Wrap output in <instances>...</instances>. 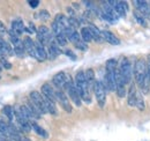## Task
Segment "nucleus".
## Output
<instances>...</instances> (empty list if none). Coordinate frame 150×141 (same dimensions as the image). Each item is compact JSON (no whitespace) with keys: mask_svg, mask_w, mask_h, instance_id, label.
Returning <instances> with one entry per match:
<instances>
[{"mask_svg":"<svg viewBox=\"0 0 150 141\" xmlns=\"http://www.w3.org/2000/svg\"><path fill=\"white\" fill-rule=\"evenodd\" d=\"M134 78H135V82L139 86V88L141 89L143 93H148L150 85V79L148 75V70H147V63L144 59H139L136 60L135 65H134Z\"/></svg>","mask_w":150,"mask_h":141,"instance_id":"f257e3e1","label":"nucleus"},{"mask_svg":"<svg viewBox=\"0 0 150 141\" xmlns=\"http://www.w3.org/2000/svg\"><path fill=\"white\" fill-rule=\"evenodd\" d=\"M75 86L80 93L81 100L86 103H90L91 102V97H90V88L88 86V82L86 80V73L80 70L76 73L75 75Z\"/></svg>","mask_w":150,"mask_h":141,"instance_id":"f03ea898","label":"nucleus"},{"mask_svg":"<svg viewBox=\"0 0 150 141\" xmlns=\"http://www.w3.org/2000/svg\"><path fill=\"white\" fill-rule=\"evenodd\" d=\"M117 70H118L117 60L109 59L106 63V73L104 75V80L102 81L105 89L109 91L115 90V72H117Z\"/></svg>","mask_w":150,"mask_h":141,"instance_id":"7ed1b4c3","label":"nucleus"},{"mask_svg":"<svg viewBox=\"0 0 150 141\" xmlns=\"http://www.w3.org/2000/svg\"><path fill=\"white\" fill-rule=\"evenodd\" d=\"M29 100H30V102L34 105L36 106V109L40 112V115L47 113V109H46V104H45V98H44V96L40 93H38L36 90L31 91L30 95H29Z\"/></svg>","mask_w":150,"mask_h":141,"instance_id":"20e7f679","label":"nucleus"},{"mask_svg":"<svg viewBox=\"0 0 150 141\" xmlns=\"http://www.w3.org/2000/svg\"><path fill=\"white\" fill-rule=\"evenodd\" d=\"M94 93L98 106L99 108H104L105 102H106V89H105L102 81H96L94 87Z\"/></svg>","mask_w":150,"mask_h":141,"instance_id":"39448f33","label":"nucleus"},{"mask_svg":"<svg viewBox=\"0 0 150 141\" xmlns=\"http://www.w3.org/2000/svg\"><path fill=\"white\" fill-rule=\"evenodd\" d=\"M119 72H120L121 76H122L125 83H126V85L131 83L132 73H133V70H132L131 63H129V60H128L127 58H122V59H121V61H120V66H119Z\"/></svg>","mask_w":150,"mask_h":141,"instance_id":"423d86ee","label":"nucleus"},{"mask_svg":"<svg viewBox=\"0 0 150 141\" xmlns=\"http://www.w3.org/2000/svg\"><path fill=\"white\" fill-rule=\"evenodd\" d=\"M37 42H39L42 45H49L52 42V33L50 31V29L45 26H40L37 29Z\"/></svg>","mask_w":150,"mask_h":141,"instance_id":"0eeeda50","label":"nucleus"},{"mask_svg":"<svg viewBox=\"0 0 150 141\" xmlns=\"http://www.w3.org/2000/svg\"><path fill=\"white\" fill-rule=\"evenodd\" d=\"M67 91H68V97H71V100L74 102V104L76 106H81L82 104V100H81V96H80V93L75 86V82L72 81V79L69 78V81L67 83Z\"/></svg>","mask_w":150,"mask_h":141,"instance_id":"6e6552de","label":"nucleus"},{"mask_svg":"<svg viewBox=\"0 0 150 141\" xmlns=\"http://www.w3.org/2000/svg\"><path fill=\"white\" fill-rule=\"evenodd\" d=\"M68 81H69V75H67V74L64 73V72L57 73L56 75L52 78L53 85L56 86L57 88L61 89V90H62V89H66Z\"/></svg>","mask_w":150,"mask_h":141,"instance_id":"1a4fd4ad","label":"nucleus"},{"mask_svg":"<svg viewBox=\"0 0 150 141\" xmlns=\"http://www.w3.org/2000/svg\"><path fill=\"white\" fill-rule=\"evenodd\" d=\"M115 91H117L118 97H120V98L126 96V83L119 72V68L115 72Z\"/></svg>","mask_w":150,"mask_h":141,"instance_id":"9d476101","label":"nucleus"},{"mask_svg":"<svg viewBox=\"0 0 150 141\" xmlns=\"http://www.w3.org/2000/svg\"><path fill=\"white\" fill-rule=\"evenodd\" d=\"M56 97L57 101L59 102V104L61 105V108L66 111V112H72V105H71V102L67 97V95L61 90V89H58L56 90Z\"/></svg>","mask_w":150,"mask_h":141,"instance_id":"9b49d317","label":"nucleus"},{"mask_svg":"<svg viewBox=\"0 0 150 141\" xmlns=\"http://www.w3.org/2000/svg\"><path fill=\"white\" fill-rule=\"evenodd\" d=\"M109 4L111 5L113 9L117 12V14L119 16H124L126 15L127 11H128V4L126 1H115V0H110Z\"/></svg>","mask_w":150,"mask_h":141,"instance_id":"f8f14e48","label":"nucleus"},{"mask_svg":"<svg viewBox=\"0 0 150 141\" xmlns=\"http://www.w3.org/2000/svg\"><path fill=\"white\" fill-rule=\"evenodd\" d=\"M34 58L38 61H45L47 59V51L45 50L44 45H42L39 42H35V54Z\"/></svg>","mask_w":150,"mask_h":141,"instance_id":"ddd939ff","label":"nucleus"},{"mask_svg":"<svg viewBox=\"0 0 150 141\" xmlns=\"http://www.w3.org/2000/svg\"><path fill=\"white\" fill-rule=\"evenodd\" d=\"M134 6L137 8V12L142 14L143 16H150V6L147 1L142 0H134L133 1Z\"/></svg>","mask_w":150,"mask_h":141,"instance_id":"4468645a","label":"nucleus"},{"mask_svg":"<svg viewBox=\"0 0 150 141\" xmlns=\"http://www.w3.org/2000/svg\"><path fill=\"white\" fill-rule=\"evenodd\" d=\"M42 95L45 97V98H47V100H51V101H53V102H56L57 101V97H56V90L52 88V86L50 85V83H44L43 86H42Z\"/></svg>","mask_w":150,"mask_h":141,"instance_id":"2eb2a0df","label":"nucleus"},{"mask_svg":"<svg viewBox=\"0 0 150 141\" xmlns=\"http://www.w3.org/2000/svg\"><path fill=\"white\" fill-rule=\"evenodd\" d=\"M61 53L59 45L57 44L56 41H52L49 44V49H47V58H50V60H54Z\"/></svg>","mask_w":150,"mask_h":141,"instance_id":"dca6fc26","label":"nucleus"},{"mask_svg":"<svg viewBox=\"0 0 150 141\" xmlns=\"http://www.w3.org/2000/svg\"><path fill=\"white\" fill-rule=\"evenodd\" d=\"M24 31H25V27H24V24H23L22 21H13L12 22L9 33L14 34L15 36H20L22 35Z\"/></svg>","mask_w":150,"mask_h":141,"instance_id":"f3484780","label":"nucleus"},{"mask_svg":"<svg viewBox=\"0 0 150 141\" xmlns=\"http://www.w3.org/2000/svg\"><path fill=\"white\" fill-rule=\"evenodd\" d=\"M102 36H103V39L106 41L108 43L112 44V45H119L120 44V39L114 35L113 33L109 31V30H104L102 31Z\"/></svg>","mask_w":150,"mask_h":141,"instance_id":"a211bd4d","label":"nucleus"},{"mask_svg":"<svg viewBox=\"0 0 150 141\" xmlns=\"http://www.w3.org/2000/svg\"><path fill=\"white\" fill-rule=\"evenodd\" d=\"M136 95H137V90L135 87V83L132 82L129 89H128V96H127V103L129 106H135L136 103Z\"/></svg>","mask_w":150,"mask_h":141,"instance_id":"6ab92c4d","label":"nucleus"},{"mask_svg":"<svg viewBox=\"0 0 150 141\" xmlns=\"http://www.w3.org/2000/svg\"><path fill=\"white\" fill-rule=\"evenodd\" d=\"M0 52L4 53L6 57H9V56L14 54V49L11 46V44L8 42L0 38Z\"/></svg>","mask_w":150,"mask_h":141,"instance_id":"aec40b11","label":"nucleus"},{"mask_svg":"<svg viewBox=\"0 0 150 141\" xmlns=\"http://www.w3.org/2000/svg\"><path fill=\"white\" fill-rule=\"evenodd\" d=\"M23 45H24L25 51L29 53V56H31L34 58V54H35V42L30 37H25L23 39Z\"/></svg>","mask_w":150,"mask_h":141,"instance_id":"412c9836","label":"nucleus"},{"mask_svg":"<svg viewBox=\"0 0 150 141\" xmlns=\"http://www.w3.org/2000/svg\"><path fill=\"white\" fill-rule=\"evenodd\" d=\"M88 28L90 29V33H91V36H93V39L96 41V42H98V43H102L104 39H103V36H102V31H99V29L94 26V24H89L88 26Z\"/></svg>","mask_w":150,"mask_h":141,"instance_id":"4be33fe9","label":"nucleus"},{"mask_svg":"<svg viewBox=\"0 0 150 141\" xmlns=\"http://www.w3.org/2000/svg\"><path fill=\"white\" fill-rule=\"evenodd\" d=\"M2 113L6 116V118L8 119L9 123H12L13 119H15V108H13V106H11V105L4 106Z\"/></svg>","mask_w":150,"mask_h":141,"instance_id":"5701e85b","label":"nucleus"},{"mask_svg":"<svg viewBox=\"0 0 150 141\" xmlns=\"http://www.w3.org/2000/svg\"><path fill=\"white\" fill-rule=\"evenodd\" d=\"M84 73H86V80H87V82H88V86H89V88H90V90H91V89L94 90L95 83H96L94 70L89 68V70H87V72H84Z\"/></svg>","mask_w":150,"mask_h":141,"instance_id":"b1692460","label":"nucleus"},{"mask_svg":"<svg viewBox=\"0 0 150 141\" xmlns=\"http://www.w3.org/2000/svg\"><path fill=\"white\" fill-rule=\"evenodd\" d=\"M81 38L84 43H89L93 41V36H91V33H90V29L88 27H83L81 29Z\"/></svg>","mask_w":150,"mask_h":141,"instance_id":"393cba45","label":"nucleus"},{"mask_svg":"<svg viewBox=\"0 0 150 141\" xmlns=\"http://www.w3.org/2000/svg\"><path fill=\"white\" fill-rule=\"evenodd\" d=\"M31 128L36 132V134H38L39 137H42V138H44V139H46L49 135H47V132L43 128V127H40L38 124H36L35 122H31Z\"/></svg>","mask_w":150,"mask_h":141,"instance_id":"a878e982","label":"nucleus"},{"mask_svg":"<svg viewBox=\"0 0 150 141\" xmlns=\"http://www.w3.org/2000/svg\"><path fill=\"white\" fill-rule=\"evenodd\" d=\"M44 98H45V97H44ZM45 104H46V109H47V113L53 115V116H57L58 111H57L56 102H53V101H51V100L45 98Z\"/></svg>","mask_w":150,"mask_h":141,"instance_id":"bb28decb","label":"nucleus"},{"mask_svg":"<svg viewBox=\"0 0 150 141\" xmlns=\"http://www.w3.org/2000/svg\"><path fill=\"white\" fill-rule=\"evenodd\" d=\"M135 106L140 110V111H143L146 109V104H144V100L142 97V93L137 91V95H136V103H135Z\"/></svg>","mask_w":150,"mask_h":141,"instance_id":"cd10ccee","label":"nucleus"},{"mask_svg":"<svg viewBox=\"0 0 150 141\" xmlns=\"http://www.w3.org/2000/svg\"><path fill=\"white\" fill-rule=\"evenodd\" d=\"M0 63H1V65L4 66L5 70H11V68H12V64L7 60V57L1 52H0Z\"/></svg>","mask_w":150,"mask_h":141,"instance_id":"c85d7f7f","label":"nucleus"},{"mask_svg":"<svg viewBox=\"0 0 150 141\" xmlns=\"http://www.w3.org/2000/svg\"><path fill=\"white\" fill-rule=\"evenodd\" d=\"M54 38H56L57 44H58L59 46H65V45L67 44V38H66L65 34H60V35L56 36Z\"/></svg>","mask_w":150,"mask_h":141,"instance_id":"c756f323","label":"nucleus"},{"mask_svg":"<svg viewBox=\"0 0 150 141\" xmlns=\"http://www.w3.org/2000/svg\"><path fill=\"white\" fill-rule=\"evenodd\" d=\"M134 19L137 21V23H139V24H141V26H143V27H146V26H147L144 16H143L142 14H140L139 12H134Z\"/></svg>","mask_w":150,"mask_h":141,"instance_id":"7c9ffc66","label":"nucleus"},{"mask_svg":"<svg viewBox=\"0 0 150 141\" xmlns=\"http://www.w3.org/2000/svg\"><path fill=\"white\" fill-rule=\"evenodd\" d=\"M68 23H69V27H72L75 30H76V28L80 27V21L75 18V16H71V18L68 19Z\"/></svg>","mask_w":150,"mask_h":141,"instance_id":"2f4dec72","label":"nucleus"},{"mask_svg":"<svg viewBox=\"0 0 150 141\" xmlns=\"http://www.w3.org/2000/svg\"><path fill=\"white\" fill-rule=\"evenodd\" d=\"M75 46L79 49V50H81V51H86L87 49H88V45H87V43H84L82 39L80 41V42H77L76 44H74Z\"/></svg>","mask_w":150,"mask_h":141,"instance_id":"473e14b6","label":"nucleus"},{"mask_svg":"<svg viewBox=\"0 0 150 141\" xmlns=\"http://www.w3.org/2000/svg\"><path fill=\"white\" fill-rule=\"evenodd\" d=\"M38 14H39V19H40V20H43V21H45V20H47V19L50 18L49 12H47V11H45V9H44V11H40Z\"/></svg>","mask_w":150,"mask_h":141,"instance_id":"72a5a7b5","label":"nucleus"},{"mask_svg":"<svg viewBox=\"0 0 150 141\" xmlns=\"http://www.w3.org/2000/svg\"><path fill=\"white\" fill-rule=\"evenodd\" d=\"M25 31L29 33V34H36V33H37V30H36V28H35V26H34L33 23H30L29 27L25 28Z\"/></svg>","mask_w":150,"mask_h":141,"instance_id":"f704fd0d","label":"nucleus"},{"mask_svg":"<svg viewBox=\"0 0 150 141\" xmlns=\"http://www.w3.org/2000/svg\"><path fill=\"white\" fill-rule=\"evenodd\" d=\"M38 5H39V1H38V0H30V1H29V6H30L31 8H36Z\"/></svg>","mask_w":150,"mask_h":141,"instance_id":"c9c22d12","label":"nucleus"},{"mask_svg":"<svg viewBox=\"0 0 150 141\" xmlns=\"http://www.w3.org/2000/svg\"><path fill=\"white\" fill-rule=\"evenodd\" d=\"M65 54H66L67 57H69V58H72L73 60H75V59H76V56H75L74 53L72 52L71 50H66V51H65Z\"/></svg>","mask_w":150,"mask_h":141,"instance_id":"e433bc0d","label":"nucleus"},{"mask_svg":"<svg viewBox=\"0 0 150 141\" xmlns=\"http://www.w3.org/2000/svg\"><path fill=\"white\" fill-rule=\"evenodd\" d=\"M0 33H1V34H6V33H7L6 26H5L4 22H1V21H0Z\"/></svg>","mask_w":150,"mask_h":141,"instance_id":"4c0bfd02","label":"nucleus"},{"mask_svg":"<svg viewBox=\"0 0 150 141\" xmlns=\"http://www.w3.org/2000/svg\"><path fill=\"white\" fill-rule=\"evenodd\" d=\"M146 63H147V70H148V75H149V79H150V54L147 57Z\"/></svg>","mask_w":150,"mask_h":141,"instance_id":"58836bf2","label":"nucleus"},{"mask_svg":"<svg viewBox=\"0 0 150 141\" xmlns=\"http://www.w3.org/2000/svg\"><path fill=\"white\" fill-rule=\"evenodd\" d=\"M0 78H1V68H0Z\"/></svg>","mask_w":150,"mask_h":141,"instance_id":"ea45409f","label":"nucleus"}]
</instances>
